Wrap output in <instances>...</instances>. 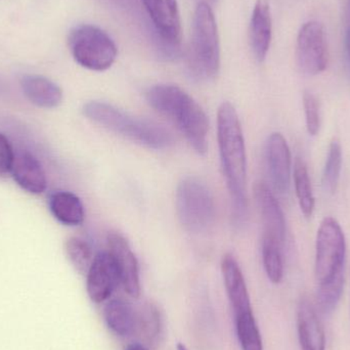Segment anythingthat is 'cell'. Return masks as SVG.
<instances>
[{
	"instance_id": "cell-1",
	"label": "cell",
	"mask_w": 350,
	"mask_h": 350,
	"mask_svg": "<svg viewBox=\"0 0 350 350\" xmlns=\"http://www.w3.org/2000/svg\"><path fill=\"white\" fill-rule=\"evenodd\" d=\"M217 141L220 164L230 199L234 228H242L248 218L247 156L242 125L230 103H222L217 112Z\"/></svg>"
},
{
	"instance_id": "cell-2",
	"label": "cell",
	"mask_w": 350,
	"mask_h": 350,
	"mask_svg": "<svg viewBox=\"0 0 350 350\" xmlns=\"http://www.w3.org/2000/svg\"><path fill=\"white\" fill-rule=\"evenodd\" d=\"M146 100L176 125L196 153H207L209 120L187 92L174 84H156L146 92Z\"/></svg>"
},
{
	"instance_id": "cell-3",
	"label": "cell",
	"mask_w": 350,
	"mask_h": 350,
	"mask_svg": "<svg viewBox=\"0 0 350 350\" xmlns=\"http://www.w3.org/2000/svg\"><path fill=\"white\" fill-rule=\"evenodd\" d=\"M82 112L107 131L150 149H168L174 145L172 133L161 125L133 116L108 103L92 100L84 105Z\"/></svg>"
},
{
	"instance_id": "cell-4",
	"label": "cell",
	"mask_w": 350,
	"mask_h": 350,
	"mask_svg": "<svg viewBox=\"0 0 350 350\" xmlns=\"http://www.w3.org/2000/svg\"><path fill=\"white\" fill-rule=\"evenodd\" d=\"M220 69V45L217 25L209 3H198L193 14L189 53L191 75L200 81L212 80Z\"/></svg>"
},
{
	"instance_id": "cell-5",
	"label": "cell",
	"mask_w": 350,
	"mask_h": 350,
	"mask_svg": "<svg viewBox=\"0 0 350 350\" xmlns=\"http://www.w3.org/2000/svg\"><path fill=\"white\" fill-rule=\"evenodd\" d=\"M175 206L179 222L191 234L207 232L216 216L213 193L199 177H185L177 185Z\"/></svg>"
},
{
	"instance_id": "cell-6",
	"label": "cell",
	"mask_w": 350,
	"mask_h": 350,
	"mask_svg": "<svg viewBox=\"0 0 350 350\" xmlns=\"http://www.w3.org/2000/svg\"><path fill=\"white\" fill-rule=\"evenodd\" d=\"M68 44L76 63L92 71L110 69L118 55L116 43L110 35L94 25H79L72 29Z\"/></svg>"
},
{
	"instance_id": "cell-7",
	"label": "cell",
	"mask_w": 350,
	"mask_h": 350,
	"mask_svg": "<svg viewBox=\"0 0 350 350\" xmlns=\"http://www.w3.org/2000/svg\"><path fill=\"white\" fill-rule=\"evenodd\" d=\"M345 238L332 217L325 218L317 237L316 278L319 286L345 275Z\"/></svg>"
},
{
	"instance_id": "cell-8",
	"label": "cell",
	"mask_w": 350,
	"mask_h": 350,
	"mask_svg": "<svg viewBox=\"0 0 350 350\" xmlns=\"http://www.w3.org/2000/svg\"><path fill=\"white\" fill-rule=\"evenodd\" d=\"M298 67L308 75H318L328 66L329 53L324 27L310 21L300 28L296 45Z\"/></svg>"
},
{
	"instance_id": "cell-9",
	"label": "cell",
	"mask_w": 350,
	"mask_h": 350,
	"mask_svg": "<svg viewBox=\"0 0 350 350\" xmlns=\"http://www.w3.org/2000/svg\"><path fill=\"white\" fill-rule=\"evenodd\" d=\"M86 278V290L92 301L102 304L111 297L121 279L118 265L110 251L94 256Z\"/></svg>"
},
{
	"instance_id": "cell-10",
	"label": "cell",
	"mask_w": 350,
	"mask_h": 350,
	"mask_svg": "<svg viewBox=\"0 0 350 350\" xmlns=\"http://www.w3.org/2000/svg\"><path fill=\"white\" fill-rule=\"evenodd\" d=\"M156 33L172 53L181 41V21L176 0H142Z\"/></svg>"
},
{
	"instance_id": "cell-11",
	"label": "cell",
	"mask_w": 350,
	"mask_h": 350,
	"mask_svg": "<svg viewBox=\"0 0 350 350\" xmlns=\"http://www.w3.org/2000/svg\"><path fill=\"white\" fill-rule=\"evenodd\" d=\"M253 195L262 222V239L283 247L286 240V221L279 202L271 189L261 181L255 183Z\"/></svg>"
},
{
	"instance_id": "cell-12",
	"label": "cell",
	"mask_w": 350,
	"mask_h": 350,
	"mask_svg": "<svg viewBox=\"0 0 350 350\" xmlns=\"http://www.w3.org/2000/svg\"><path fill=\"white\" fill-rule=\"evenodd\" d=\"M265 160L269 179L275 191L280 193H287L291 179V153L281 133H271L267 139Z\"/></svg>"
},
{
	"instance_id": "cell-13",
	"label": "cell",
	"mask_w": 350,
	"mask_h": 350,
	"mask_svg": "<svg viewBox=\"0 0 350 350\" xmlns=\"http://www.w3.org/2000/svg\"><path fill=\"white\" fill-rule=\"evenodd\" d=\"M108 245L118 265L121 284L125 291L131 297H139L141 294L139 261L129 241L119 232H110L108 234Z\"/></svg>"
},
{
	"instance_id": "cell-14",
	"label": "cell",
	"mask_w": 350,
	"mask_h": 350,
	"mask_svg": "<svg viewBox=\"0 0 350 350\" xmlns=\"http://www.w3.org/2000/svg\"><path fill=\"white\" fill-rule=\"evenodd\" d=\"M221 273L234 317L252 312L244 275L238 261L232 255L226 254L222 257Z\"/></svg>"
},
{
	"instance_id": "cell-15",
	"label": "cell",
	"mask_w": 350,
	"mask_h": 350,
	"mask_svg": "<svg viewBox=\"0 0 350 350\" xmlns=\"http://www.w3.org/2000/svg\"><path fill=\"white\" fill-rule=\"evenodd\" d=\"M12 177L16 185L27 193L40 195L47 187V178L40 161L28 151L14 155L12 168Z\"/></svg>"
},
{
	"instance_id": "cell-16",
	"label": "cell",
	"mask_w": 350,
	"mask_h": 350,
	"mask_svg": "<svg viewBox=\"0 0 350 350\" xmlns=\"http://www.w3.org/2000/svg\"><path fill=\"white\" fill-rule=\"evenodd\" d=\"M249 35L255 59L261 63L265 61L269 53L273 35L271 6L267 0H257L255 2L251 16Z\"/></svg>"
},
{
	"instance_id": "cell-17",
	"label": "cell",
	"mask_w": 350,
	"mask_h": 350,
	"mask_svg": "<svg viewBox=\"0 0 350 350\" xmlns=\"http://www.w3.org/2000/svg\"><path fill=\"white\" fill-rule=\"evenodd\" d=\"M297 329L301 350H326L324 329L310 299L301 298L297 308Z\"/></svg>"
},
{
	"instance_id": "cell-18",
	"label": "cell",
	"mask_w": 350,
	"mask_h": 350,
	"mask_svg": "<svg viewBox=\"0 0 350 350\" xmlns=\"http://www.w3.org/2000/svg\"><path fill=\"white\" fill-rule=\"evenodd\" d=\"M21 88L29 102L38 108H57L63 100L61 88L43 76H23L21 78Z\"/></svg>"
},
{
	"instance_id": "cell-19",
	"label": "cell",
	"mask_w": 350,
	"mask_h": 350,
	"mask_svg": "<svg viewBox=\"0 0 350 350\" xmlns=\"http://www.w3.org/2000/svg\"><path fill=\"white\" fill-rule=\"evenodd\" d=\"M49 207L53 217L64 226H81L85 219L83 203L71 191H53L49 198Z\"/></svg>"
},
{
	"instance_id": "cell-20",
	"label": "cell",
	"mask_w": 350,
	"mask_h": 350,
	"mask_svg": "<svg viewBox=\"0 0 350 350\" xmlns=\"http://www.w3.org/2000/svg\"><path fill=\"white\" fill-rule=\"evenodd\" d=\"M104 317L107 326L118 336H129L133 332L137 325V317L133 306L120 298L110 300L106 304Z\"/></svg>"
},
{
	"instance_id": "cell-21",
	"label": "cell",
	"mask_w": 350,
	"mask_h": 350,
	"mask_svg": "<svg viewBox=\"0 0 350 350\" xmlns=\"http://www.w3.org/2000/svg\"><path fill=\"white\" fill-rule=\"evenodd\" d=\"M294 185L300 209L306 217H310L314 210V197L310 185L308 167L304 160L297 158L294 165Z\"/></svg>"
},
{
	"instance_id": "cell-22",
	"label": "cell",
	"mask_w": 350,
	"mask_h": 350,
	"mask_svg": "<svg viewBox=\"0 0 350 350\" xmlns=\"http://www.w3.org/2000/svg\"><path fill=\"white\" fill-rule=\"evenodd\" d=\"M234 323L242 350H263L262 339L252 312L234 317Z\"/></svg>"
},
{
	"instance_id": "cell-23",
	"label": "cell",
	"mask_w": 350,
	"mask_h": 350,
	"mask_svg": "<svg viewBox=\"0 0 350 350\" xmlns=\"http://www.w3.org/2000/svg\"><path fill=\"white\" fill-rule=\"evenodd\" d=\"M65 250L70 262L76 271L86 275L94 258L90 245L83 239L72 237L66 242Z\"/></svg>"
},
{
	"instance_id": "cell-24",
	"label": "cell",
	"mask_w": 350,
	"mask_h": 350,
	"mask_svg": "<svg viewBox=\"0 0 350 350\" xmlns=\"http://www.w3.org/2000/svg\"><path fill=\"white\" fill-rule=\"evenodd\" d=\"M283 247L262 239V260L265 273L271 283H281L284 277Z\"/></svg>"
},
{
	"instance_id": "cell-25",
	"label": "cell",
	"mask_w": 350,
	"mask_h": 350,
	"mask_svg": "<svg viewBox=\"0 0 350 350\" xmlns=\"http://www.w3.org/2000/svg\"><path fill=\"white\" fill-rule=\"evenodd\" d=\"M342 166V149L338 141L334 139L329 148L326 164H325L323 185L327 193H334L340 178Z\"/></svg>"
},
{
	"instance_id": "cell-26",
	"label": "cell",
	"mask_w": 350,
	"mask_h": 350,
	"mask_svg": "<svg viewBox=\"0 0 350 350\" xmlns=\"http://www.w3.org/2000/svg\"><path fill=\"white\" fill-rule=\"evenodd\" d=\"M345 275L337 278L334 281L319 286L318 304L324 314H331L336 308L342 295Z\"/></svg>"
},
{
	"instance_id": "cell-27",
	"label": "cell",
	"mask_w": 350,
	"mask_h": 350,
	"mask_svg": "<svg viewBox=\"0 0 350 350\" xmlns=\"http://www.w3.org/2000/svg\"><path fill=\"white\" fill-rule=\"evenodd\" d=\"M139 329L146 340L156 342L161 332V319L157 308L153 304H147L142 310L139 318Z\"/></svg>"
},
{
	"instance_id": "cell-28",
	"label": "cell",
	"mask_w": 350,
	"mask_h": 350,
	"mask_svg": "<svg viewBox=\"0 0 350 350\" xmlns=\"http://www.w3.org/2000/svg\"><path fill=\"white\" fill-rule=\"evenodd\" d=\"M304 106L308 133L310 135H317L320 131L321 125L320 106L318 100L312 92H304Z\"/></svg>"
},
{
	"instance_id": "cell-29",
	"label": "cell",
	"mask_w": 350,
	"mask_h": 350,
	"mask_svg": "<svg viewBox=\"0 0 350 350\" xmlns=\"http://www.w3.org/2000/svg\"><path fill=\"white\" fill-rule=\"evenodd\" d=\"M14 150L5 135L0 133V176H5L12 172L14 160Z\"/></svg>"
},
{
	"instance_id": "cell-30",
	"label": "cell",
	"mask_w": 350,
	"mask_h": 350,
	"mask_svg": "<svg viewBox=\"0 0 350 350\" xmlns=\"http://www.w3.org/2000/svg\"><path fill=\"white\" fill-rule=\"evenodd\" d=\"M345 51H347V64L350 69V25L347 32V39H345Z\"/></svg>"
},
{
	"instance_id": "cell-31",
	"label": "cell",
	"mask_w": 350,
	"mask_h": 350,
	"mask_svg": "<svg viewBox=\"0 0 350 350\" xmlns=\"http://www.w3.org/2000/svg\"><path fill=\"white\" fill-rule=\"evenodd\" d=\"M125 350H149L145 345H141L139 342H133L131 343V345H127L126 349Z\"/></svg>"
},
{
	"instance_id": "cell-32",
	"label": "cell",
	"mask_w": 350,
	"mask_h": 350,
	"mask_svg": "<svg viewBox=\"0 0 350 350\" xmlns=\"http://www.w3.org/2000/svg\"><path fill=\"white\" fill-rule=\"evenodd\" d=\"M177 350H189L187 349V347L185 345H183V343H178L176 347Z\"/></svg>"
},
{
	"instance_id": "cell-33",
	"label": "cell",
	"mask_w": 350,
	"mask_h": 350,
	"mask_svg": "<svg viewBox=\"0 0 350 350\" xmlns=\"http://www.w3.org/2000/svg\"><path fill=\"white\" fill-rule=\"evenodd\" d=\"M347 18H349V23L350 25V2L349 5V12H347Z\"/></svg>"
},
{
	"instance_id": "cell-34",
	"label": "cell",
	"mask_w": 350,
	"mask_h": 350,
	"mask_svg": "<svg viewBox=\"0 0 350 350\" xmlns=\"http://www.w3.org/2000/svg\"><path fill=\"white\" fill-rule=\"evenodd\" d=\"M209 1H214V0H209Z\"/></svg>"
}]
</instances>
